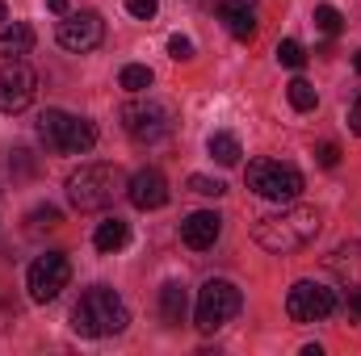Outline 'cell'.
<instances>
[{
  "mask_svg": "<svg viewBox=\"0 0 361 356\" xmlns=\"http://www.w3.org/2000/svg\"><path fill=\"white\" fill-rule=\"evenodd\" d=\"M319 210L315 205H286L281 214H269V218H261L257 222V243L273 252V256H290V252H298V248H307L315 235H319Z\"/></svg>",
  "mask_w": 361,
  "mask_h": 356,
  "instance_id": "cell-1",
  "label": "cell"
},
{
  "mask_svg": "<svg viewBox=\"0 0 361 356\" xmlns=\"http://www.w3.org/2000/svg\"><path fill=\"white\" fill-rule=\"evenodd\" d=\"M126 323H130L126 302H122L114 289H105V285L85 289V293H80V302H76V310H72V331H76V336H85V340L118 336V331H126Z\"/></svg>",
  "mask_w": 361,
  "mask_h": 356,
  "instance_id": "cell-2",
  "label": "cell"
},
{
  "mask_svg": "<svg viewBox=\"0 0 361 356\" xmlns=\"http://www.w3.org/2000/svg\"><path fill=\"white\" fill-rule=\"evenodd\" d=\"M118 193H126V177L118 164H85L80 172L68 177V201L80 214H97V210L114 205Z\"/></svg>",
  "mask_w": 361,
  "mask_h": 356,
  "instance_id": "cell-3",
  "label": "cell"
},
{
  "mask_svg": "<svg viewBox=\"0 0 361 356\" xmlns=\"http://www.w3.org/2000/svg\"><path fill=\"white\" fill-rule=\"evenodd\" d=\"M177 126V113L169 101H156V96H139L122 105V130L139 143V147H152V143H164Z\"/></svg>",
  "mask_w": 361,
  "mask_h": 356,
  "instance_id": "cell-4",
  "label": "cell"
},
{
  "mask_svg": "<svg viewBox=\"0 0 361 356\" xmlns=\"http://www.w3.org/2000/svg\"><path fill=\"white\" fill-rule=\"evenodd\" d=\"M240 306H244L240 289H235L231 281L214 276V281H206V285L197 289V306H193V327H197L202 336H210V331L227 327V323H231V319L240 314Z\"/></svg>",
  "mask_w": 361,
  "mask_h": 356,
  "instance_id": "cell-5",
  "label": "cell"
},
{
  "mask_svg": "<svg viewBox=\"0 0 361 356\" xmlns=\"http://www.w3.org/2000/svg\"><path fill=\"white\" fill-rule=\"evenodd\" d=\"M244 180L265 201H294L302 193V172L290 168V164H281V160H252Z\"/></svg>",
  "mask_w": 361,
  "mask_h": 356,
  "instance_id": "cell-6",
  "label": "cell"
},
{
  "mask_svg": "<svg viewBox=\"0 0 361 356\" xmlns=\"http://www.w3.org/2000/svg\"><path fill=\"white\" fill-rule=\"evenodd\" d=\"M336 306H341V298L324 281H294L290 293H286V314L294 323H324Z\"/></svg>",
  "mask_w": 361,
  "mask_h": 356,
  "instance_id": "cell-7",
  "label": "cell"
},
{
  "mask_svg": "<svg viewBox=\"0 0 361 356\" xmlns=\"http://www.w3.org/2000/svg\"><path fill=\"white\" fill-rule=\"evenodd\" d=\"M38 96V76L25 59H4L0 68V113H21Z\"/></svg>",
  "mask_w": 361,
  "mask_h": 356,
  "instance_id": "cell-8",
  "label": "cell"
},
{
  "mask_svg": "<svg viewBox=\"0 0 361 356\" xmlns=\"http://www.w3.org/2000/svg\"><path fill=\"white\" fill-rule=\"evenodd\" d=\"M68 281H72V265H68L63 252H47V256H38V260L30 265V276H25L34 302H55V298L68 289Z\"/></svg>",
  "mask_w": 361,
  "mask_h": 356,
  "instance_id": "cell-9",
  "label": "cell"
},
{
  "mask_svg": "<svg viewBox=\"0 0 361 356\" xmlns=\"http://www.w3.org/2000/svg\"><path fill=\"white\" fill-rule=\"evenodd\" d=\"M101 38H105V21L97 17V13H63V21H59V46L63 51H72V55H85V51H97L101 46Z\"/></svg>",
  "mask_w": 361,
  "mask_h": 356,
  "instance_id": "cell-10",
  "label": "cell"
},
{
  "mask_svg": "<svg viewBox=\"0 0 361 356\" xmlns=\"http://www.w3.org/2000/svg\"><path fill=\"white\" fill-rule=\"evenodd\" d=\"M126 197L135 210H160V205H169V180L160 168H139L126 180Z\"/></svg>",
  "mask_w": 361,
  "mask_h": 356,
  "instance_id": "cell-11",
  "label": "cell"
},
{
  "mask_svg": "<svg viewBox=\"0 0 361 356\" xmlns=\"http://www.w3.org/2000/svg\"><path fill=\"white\" fill-rule=\"evenodd\" d=\"M219 231H223V218H219L214 210H197V214H189V218L180 222V239H185V248H193V252L214 248Z\"/></svg>",
  "mask_w": 361,
  "mask_h": 356,
  "instance_id": "cell-12",
  "label": "cell"
},
{
  "mask_svg": "<svg viewBox=\"0 0 361 356\" xmlns=\"http://www.w3.org/2000/svg\"><path fill=\"white\" fill-rule=\"evenodd\" d=\"M219 17L227 21L231 38H240V42H252V38H257V13H252V0H219Z\"/></svg>",
  "mask_w": 361,
  "mask_h": 356,
  "instance_id": "cell-13",
  "label": "cell"
},
{
  "mask_svg": "<svg viewBox=\"0 0 361 356\" xmlns=\"http://www.w3.org/2000/svg\"><path fill=\"white\" fill-rule=\"evenodd\" d=\"M68 126H72V113H63V109H47L42 117H38V139L47 143V151H68Z\"/></svg>",
  "mask_w": 361,
  "mask_h": 356,
  "instance_id": "cell-14",
  "label": "cell"
},
{
  "mask_svg": "<svg viewBox=\"0 0 361 356\" xmlns=\"http://www.w3.org/2000/svg\"><path fill=\"white\" fill-rule=\"evenodd\" d=\"M328 268L349 281V285H361V243H341L332 256H328Z\"/></svg>",
  "mask_w": 361,
  "mask_h": 356,
  "instance_id": "cell-15",
  "label": "cell"
},
{
  "mask_svg": "<svg viewBox=\"0 0 361 356\" xmlns=\"http://www.w3.org/2000/svg\"><path fill=\"white\" fill-rule=\"evenodd\" d=\"M34 51V30L25 21H13L8 30H0V59H21Z\"/></svg>",
  "mask_w": 361,
  "mask_h": 356,
  "instance_id": "cell-16",
  "label": "cell"
},
{
  "mask_svg": "<svg viewBox=\"0 0 361 356\" xmlns=\"http://www.w3.org/2000/svg\"><path fill=\"white\" fill-rule=\"evenodd\" d=\"M185 310H189V293H185V285H180V281H169V285L160 289V319H164L169 327H177L180 319H185Z\"/></svg>",
  "mask_w": 361,
  "mask_h": 356,
  "instance_id": "cell-17",
  "label": "cell"
},
{
  "mask_svg": "<svg viewBox=\"0 0 361 356\" xmlns=\"http://www.w3.org/2000/svg\"><path fill=\"white\" fill-rule=\"evenodd\" d=\"M126 239H130V227H126L122 218H105V222L97 227V235H92L97 252H105V256H114L118 248H126Z\"/></svg>",
  "mask_w": 361,
  "mask_h": 356,
  "instance_id": "cell-18",
  "label": "cell"
},
{
  "mask_svg": "<svg viewBox=\"0 0 361 356\" xmlns=\"http://www.w3.org/2000/svg\"><path fill=\"white\" fill-rule=\"evenodd\" d=\"M92 143H97V126H92L89 117H72V126H68V151L63 155H85V151H92Z\"/></svg>",
  "mask_w": 361,
  "mask_h": 356,
  "instance_id": "cell-19",
  "label": "cell"
},
{
  "mask_svg": "<svg viewBox=\"0 0 361 356\" xmlns=\"http://www.w3.org/2000/svg\"><path fill=\"white\" fill-rule=\"evenodd\" d=\"M206 147H210V155H214L223 168H235V164H240V155H244V151H240V139H235V134H227V130L210 134V143H206Z\"/></svg>",
  "mask_w": 361,
  "mask_h": 356,
  "instance_id": "cell-20",
  "label": "cell"
},
{
  "mask_svg": "<svg viewBox=\"0 0 361 356\" xmlns=\"http://www.w3.org/2000/svg\"><path fill=\"white\" fill-rule=\"evenodd\" d=\"M118 84H122L126 92H147L152 89V68H143V63H126L122 76H118Z\"/></svg>",
  "mask_w": 361,
  "mask_h": 356,
  "instance_id": "cell-21",
  "label": "cell"
},
{
  "mask_svg": "<svg viewBox=\"0 0 361 356\" xmlns=\"http://www.w3.org/2000/svg\"><path fill=\"white\" fill-rule=\"evenodd\" d=\"M286 96H290V105H294L298 113H311V109H315V101H319V96H315V89H311V84H307L302 76L286 84Z\"/></svg>",
  "mask_w": 361,
  "mask_h": 356,
  "instance_id": "cell-22",
  "label": "cell"
},
{
  "mask_svg": "<svg viewBox=\"0 0 361 356\" xmlns=\"http://www.w3.org/2000/svg\"><path fill=\"white\" fill-rule=\"evenodd\" d=\"M341 25H345V17H341L332 4H315V30H324L328 38H336V34H341Z\"/></svg>",
  "mask_w": 361,
  "mask_h": 356,
  "instance_id": "cell-23",
  "label": "cell"
},
{
  "mask_svg": "<svg viewBox=\"0 0 361 356\" xmlns=\"http://www.w3.org/2000/svg\"><path fill=\"white\" fill-rule=\"evenodd\" d=\"M277 63H281V68H290V72H298V68L307 63V51H302L294 38H286V42H277Z\"/></svg>",
  "mask_w": 361,
  "mask_h": 356,
  "instance_id": "cell-24",
  "label": "cell"
},
{
  "mask_svg": "<svg viewBox=\"0 0 361 356\" xmlns=\"http://www.w3.org/2000/svg\"><path fill=\"white\" fill-rule=\"evenodd\" d=\"M63 222V214L55 210V205H38L34 214H30V231H42V227H59Z\"/></svg>",
  "mask_w": 361,
  "mask_h": 356,
  "instance_id": "cell-25",
  "label": "cell"
},
{
  "mask_svg": "<svg viewBox=\"0 0 361 356\" xmlns=\"http://www.w3.org/2000/svg\"><path fill=\"white\" fill-rule=\"evenodd\" d=\"M189 189H193L197 197H223V193H227L223 180H210V177H189Z\"/></svg>",
  "mask_w": 361,
  "mask_h": 356,
  "instance_id": "cell-26",
  "label": "cell"
},
{
  "mask_svg": "<svg viewBox=\"0 0 361 356\" xmlns=\"http://www.w3.org/2000/svg\"><path fill=\"white\" fill-rule=\"evenodd\" d=\"M156 8H160V0H126V13H130V17H139V21H152V17H156Z\"/></svg>",
  "mask_w": 361,
  "mask_h": 356,
  "instance_id": "cell-27",
  "label": "cell"
},
{
  "mask_svg": "<svg viewBox=\"0 0 361 356\" xmlns=\"http://www.w3.org/2000/svg\"><path fill=\"white\" fill-rule=\"evenodd\" d=\"M169 55H173L177 63H185V59H193V42H189L185 34H173V38H169Z\"/></svg>",
  "mask_w": 361,
  "mask_h": 356,
  "instance_id": "cell-28",
  "label": "cell"
},
{
  "mask_svg": "<svg viewBox=\"0 0 361 356\" xmlns=\"http://www.w3.org/2000/svg\"><path fill=\"white\" fill-rule=\"evenodd\" d=\"M315 160H319V168H336L341 164V147L336 143H319L315 147Z\"/></svg>",
  "mask_w": 361,
  "mask_h": 356,
  "instance_id": "cell-29",
  "label": "cell"
},
{
  "mask_svg": "<svg viewBox=\"0 0 361 356\" xmlns=\"http://www.w3.org/2000/svg\"><path fill=\"white\" fill-rule=\"evenodd\" d=\"M349 314L361 323V285H353V289H349Z\"/></svg>",
  "mask_w": 361,
  "mask_h": 356,
  "instance_id": "cell-30",
  "label": "cell"
},
{
  "mask_svg": "<svg viewBox=\"0 0 361 356\" xmlns=\"http://www.w3.org/2000/svg\"><path fill=\"white\" fill-rule=\"evenodd\" d=\"M349 130L361 139V109H353V113H349Z\"/></svg>",
  "mask_w": 361,
  "mask_h": 356,
  "instance_id": "cell-31",
  "label": "cell"
},
{
  "mask_svg": "<svg viewBox=\"0 0 361 356\" xmlns=\"http://www.w3.org/2000/svg\"><path fill=\"white\" fill-rule=\"evenodd\" d=\"M47 8L51 13H68V0H47Z\"/></svg>",
  "mask_w": 361,
  "mask_h": 356,
  "instance_id": "cell-32",
  "label": "cell"
},
{
  "mask_svg": "<svg viewBox=\"0 0 361 356\" xmlns=\"http://www.w3.org/2000/svg\"><path fill=\"white\" fill-rule=\"evenodd\" d=\"M353 68H357V76H361V51H357V55H353Z\"/></svg>",
  "mask_w": 361,
  "mask_h": 356,
  "instance_id": "cell-33",
  "label": "cell"
},
{
  "mask_svg": "<svg viewBox=\"0 0 361 356\" xmlns=\"http://www.w3.org/2000/svg\"><path fill=\"white\" fill-rule=\"evenodd\" d=\"M0 21H8V8H4V0H0Z\"/></svg>",
  "mask_w": 361,
  "mask_h": 356,
  "instance_id": "cell-34",
  "label": "cell"
},
{
  "mask_svg": "<svg viewBox=\"0 0 361 356\" xmlns=\"http://www.w3.org/2000/svg\"><path fill=\"white\" fill-rule=\"evenodd\" d=\"M357 109H361V96H357Z\"/></svg>",
  "mask_w": 361,
  "mask_h": 356,
  "instance_id": "cell-35",
  "label": "cell"
}]
</instances>
